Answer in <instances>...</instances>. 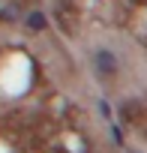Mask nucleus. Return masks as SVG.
I'll return each mask as SVG.
<instances>
[{
	"label": "nucleus",
	"instance_id": "f03ea898",
	"mask_svg": "<svg viewBox=\"0 0 147 153\" xmlns=\"http://www.w3.org/2000/svg\"><path fill=\"white\" fill-rule=\"evenodd\" d=\"M24 24H27V30H33V33L48 30V18H45V12H39V9L27 12V15H24Z\"/></svg>",
	"mask_w": 147,
	"mask_h": 153
},
{
	"label": "nucleus",
	"instance_id": "f257e3e1",
	"mask_svg": "<svg viewBox=\"0 0 147 153\" xmlns=\"http://www.w3.org/2000/svg\"><path fill=\"white\" fill-rule=\"evenodd\" d=\"M93 63H96V69L102 72V75H114L117 72V57H114V51H108V48H96L93 51Z\"/></svg>",
	"mask_w": 147,
	"mask_h": 153
}]
</instances>
